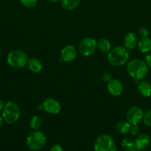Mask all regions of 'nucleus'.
I'll return each instance as SVG.
<instances>
[{
	"mask_svg": "<svg viewBox=\"0 0 151 151\" xmlns=\"http://www.w3.org/2000/svg\"><path fill=\"white\" fill-rule=\"evenodd\" d=\"M121 146L124 150H132L135 148L134 141L129 137H126L121 141Z\"/></svg>",
	"mask_w": 151,
	"mask_h": 151,
	"instance_id": "obj_21",
	"label": "nucleus"
},
{
	"mask_svg": "<svg viewBox=\"0 0 151 151\" xmlns=\"http://www.w3.org/2000/svg\"><path fill=\"white\" fill-rule=\"evenodd\" d=\"M93 148L95 151H117L113 138L108 134H102L95 140Z\"/></svg>",
	"mask_w": 151,
	"mask_h": 151,
	"instance_id": "obj_6",
	"label": "nucleus"
},
{
	"mask_svg": "<svg viewBox=\"0 0 151 151\" xmlns=\"http://www.w3.org/2000/svg\"><path fill=\"white\" fill-rule=\"evenodd\" d=\"M60 1L61 5L65 10L71 11L78 7L81 0H60Z\"/></svg>",
	"mask_w": 151,
	"mask_h": 151,
	"instance_id": "obj_19",
	"label": "nucleus"
},
{
	"mask_svg": "<svg viewBox=\"0 0 151 151\" xmlns=\"http://www.w3.org/2000/svg\"><path fill=\"white\" fill-rule=\"evenodd\" d=\"M38 0H20V3L26 7H33L36 5Z\"/></svg>",
	"mask_w": 151,
	"mask_h": 151,
	"instance_id": "obj_23",
	"label": "nucleus"
},
{
	"mask_svg": "<svg viewBox=\"0 0 151 151\" xmlns=\"http://www.w3.org/2000/svg\"><path fill=\"white\" fill-rule=\"evenodd\" d=\"M139 38L137 35L133 32H129L125 34L124 36V47L128 50H133L137 47L138 42H139Z\"/></svg>",
	"mask_w": 151,
	"mask_h": 151,
	"instance_id": "obj_13",
	"label": "nucleus"
},
{
	"mask_svg": "<svg viewBox=\"0 0 151 151\" xmlns=\"http://www.w3.org/2000/svg\"><path fill=\"white\" fill-rule=\"evenodd\" d=\"M138 50L142 53H149L151 51V39L149 37H142L137 44Z\"/></svg>",
	"mask_w": 151,
	"mask_h": 151,
	"instance_id": "obj_15",
	"label": "nucleus"
},
{
	"mask_svg": "<svg viewBox=\"0 0 151 151\" xmlns=\"http://www.w3.org/2000/svg\"><path fill=\"white\" fill-rule=\"evenodd\" d=\"M132 136H134V137H137L139 134H140V128H139V125H130V131Z\"/></svg>",
	"mask_w": 151,
	"mask_h": 151,
	"instance_id": "obj_24",
	"label": "nucleus"
},
{
	"mask_svg": "<svg viewBox=\"0 0 151 151\" xmlns=\"http://www.w3.org/2000/svg\"><path fill=\"white\" fill-rule=\"evenodd\" d=\"M144 112L139 106H133L127 112L126 119L130 125H139L143 120Z\"/></svg>",
	"mask_w": 151,
	"mask_h": 151,
	"instance_id": "obj_8",
	"label": "nucleus"
},
{
	"mask_svg": "<svg viewBox=\"0 0 151 151\" xmlns=\"http://www.w3.org/2000/svg\"><path fill=\"white\" fill-rule=\"evenodd\" d=\"M77 50L73 45H67L62 48L60 52V57L64 62H71L76 58Z\"/></svg>",
	"mask_w": 151,
	"mask_h": 151,
	"instance_id": "obj_10",
	"label": "nucleus"
},
{
	"mask_svg": "<svg viewBox=\"0 0 151 151\" xmlns=\"http://www.w3.org/2000/svg\"><path fill=\"white\" fill-rule=\"evenodd\" d=\"M97 48L102 53H108L112 49V45L109 40L102 38L97 41Z\"/></svg>",
	"mask_w": 151,
	"mask_h": 151,
	"instance_id": "obj_17",
	"label": "nucleus"
},
{
	"mask_svg": "<svg viewBox=\"0 0 151 151\" xmlns=\"http://www.w3.org/2000/svg\"><path fill=\"white\" fill-rule=\"evenodd\" d=\"M1 116L8 125L16 123L20 117V109L18 105L14 102H7L3 108Z\"/></svg>",
	"mask_w": 151,
	"mask_h": 151,
	"instance_id": "obj_3",
	"label": "nucleus"
},
{
	"mask_svg": "<svg viewBox=\"0 0 151 151\" xmlns=\"http://www.w3.org/2000/svg\"><path fill=\"white\" fill-rule=\"evenodd\" d=\"M30 126L34 131H36L41 126V119L38 116H33L30 120Z\"/></svg>",
	"mask_w": 151,
	"mask_h": 151,
	"instance_id": "obj_20",
	"label": "nucleus"
},
{
	"mask_svg": "<svg viewBox=\"0 0 151 151\" xmlns=\"http://www.w3.org/2000/svg\"><path fill=\"white\" fill-rule=\"evenodd\" d=\"M49 1H52V2H56V1H58L59 0H49Z\"/></svg>",
	"mask_w": 151,
	"mask_h": 151,
	"instance_id": "obj_32",
	"label": "nucleus"
},
{
	"mask_svg": "<svg viewBox=\"0 0 151 151\" xmlns=\"http://www.w3.org/2000/svg\"><path fill=\"white\" fill-rule=\"evenodd\" d=\"M124 151H139V150H136V148H133V149H132V150H125Z\"/></svg>",
	"mask_w": 151,
	"mask_h": 151,
	"instance_id": "obj_31",
	"label": "nucleus"
},
{
	"mask_svg": "<svg viewBox=\"0 0 151 151\" xmlns=\"http://www.w3.org/2000/svg\"><path fill=\"white\" fill-rule=\"evenodd\" d=\"M50 151H64V150L63 147L60 145H54L53 146H52Z\"/></svg>",
	"mask_w": 151,
	"mask_h": 151,
	"instance_id": "obj_28",
	"label": "nucleus"
},
{
	"mask_svg": "<svg viewBox=\"0 0 151 151\" xmlns=\"http://www.w3.org/2000/svg\"><path fill=\"white\" fill-rule=\"evenodd\" d=\"M130 124L127 121H120L115 125V129L118 134L121 135H124V134H128L130 131Z\"/></svg>",
	"mask_w": 151,
	"mask_h": 151,
	"instance_id": "obj_18",
	"label": "nucleus"
},
{
	"mask_svg": "<svg viewBox=\"0 0 151 151\" xmlns=\"http://www.w3.org/2000/svg\"><path fill=\"white\" fill-rule=\"evenodd\" d=\"M127 74L135 81H141L146 78L149 72V67L143 60L135 58L130 60L127 64Z\"/></svg>",
	"mask_w": 151,
	"mask_h": 151,
	"instance_id": "obj_1",
	"label": "nucleus"
},
{
	"mask_svg": "<svg viewBox=\"0 0 151 151\" xmlns=\"http://www.w3.org/2000/svg\"><path fill=\"white\" fill-rule=\"evenodd\" d=\"M107 91L111 95L118 97L123 92V85L120 81L117 79H111L107 83Z\"/></svg>",
	"mask_w": 151,
	"mask_h": 151,
	"instance_id": "obj_11",
	"label": "nucleus"
},
{
	"mask_svg": "<svg viewBox=\"0 0 151 151\" xmlns=\"http://www.w3.org/2000/svg\"><path fill=\"white\" fill-rule=\"evenodd\" d=\"M143 122L147 126L151 127V109L148 110L146 113L144 114Z\"/></svg>",
	"mask_w": 151,
	"mask_h": 151,
	"instance_id": "obj_22",
	"label": "nucleus"
},
{
	"mask_svg": "<svg viewBox=\"0 0 151 151\" xmlns=\"http://www.w3.org/2000/svg\"><path fill=\"white\" fill-rule=\"evenodd\" d=\"M47 137L41 131L36 130L31 132L26 139V145L31 150H40L44 147Z\"/></svg>",
	"mask_w": 151,
	"mask_h": 151,
	"instance_id": "obj_4",
	"label": "nucleus"
},
{
	"mask_svg": "<svg viewBox=\"0 0 151 151\" xmlns=\"http://www.w3.org/2000/svg\"><path fill=\"white\" fill-rule=\"evenodd\" d=\"M102 81H103L104 82L108 83L111 79H112V75H111V74L109 73V72H105V73H104L103 75H102Z\"/></svg>",
	"mask_w": 151,
	"mask_h": 151,
	"instance_id": "obj_26",
	"label": "nucleus"
},
{
	"mask_svg": "<svg viewBox=\"0 0 151 151\" xmlns=\"http://www.w3.org/2000/svg\"><path fill=\"white\" fill-rule=\"evenodd\" d=\"M137 89L142 97H149L151 96V83L148 81H142L139 82Z\"/></svg>",
	"mask_w": 151,
	"mask_h": 151,
	"instance_id": "obj_14",
	"label": "nucleus"
},
{
	"mask_svg": "<svg viewBox=\"0 0 151 151\" xmlns=\"http://www.w3.org/2000/svg\"><path fill=\"white\" fill-rule=\"evenodd\" d=\"M139 34L141 37H148L149 29L146 27H142L139 29Z\"/></svg>",
	"mask_w": 151,
	"mask_h": 151,
	"instance_id": "obj_25",
	"label": "nucleus"
},
{
	"mask_svg": "<svg viewBox=\"0 0 151 151\" xmlns=\"http://www.w3.org/2000/svg\"><path fill=\"white\" fill-rule=\"evenodd\" d=\"M4 103H3L2 100H1V99H0V111H2V109H3V108H4Z\"/></svg>",
	"mask_w": 151,
	"mask_h": 151,
	"instance_id": "obj_29",
	"label": "nucleus"
},
{
	"mask_svg": "<svg viewBox=\"0 0 151 151\" xmlns=\"http://www.w3.org/2000/svg\"><path fill=\"white\" fill-rule=\"evenodd\" d=\"M27 65L28 69L33 73H39L42 69V63L36 58H30L28 59Z\"/></svg>",
	"mask_w": 151,
	"mask_h": 151,
	"instance_id": "obj_16",
	"label": "nucleus"
},
{
	"mask_svg": "<svg viewBox=\"0 0 151 151\" xmlns=\"http://www.w3.org/2000/svg\"><path fill=\"white\" fill-rule=\"evenodd\" d=\"M28 57L25 52L19 50L10 51L7 56V63L14 69L25 67L28 63Z\"/></svg>",
	"mask_w": 151,
	"mask_h": 151,
	"instance_id": "obj_5",
	"label": "nucleus"
},
{
	"mask_svg": "<svg viewBox=\"0 0 151 151\" xmlns=\"http://www.w3.org/2000/svg\"><path fill=\"white\" fill-rule=\"evenodd\" d=\"M150 143V137L147 134H139L134 141L135 148L141 151L144 150Z\"/></svg>",
	"mask_w": 151,
	"mask_h": 151,
	"instance_id": "obj_12",
	"label": "nucleus"
},
{
	"mask_svg": "<svg viewBox=\"0 0 151 151\" xmlns=\"http://www.w3.org/2000/svg\"><path fill=\"white\" fill-rule=\"evenodd\" d=\"M4 119H3L2 116H0V128H1V126L3 125V124H4Z\"/></svg>",
	"mask_w": 151,
	"mask_h": 151,
	"instance_id": "obj_30",
	"label": "nucleus"
},
{
	"mask_svg": "<svg viewBox=\"0 0 151 151\" xmlns=\"http://www.w3.org/2000/svg\"><path fill=\"white\" fill-rule=\"evenodd\" d=\"M145 63H147V66L151 69V52H149L145 56Z\"/></svg>",
	"mask_w": 151,
	"mask_h": 151,
	"instance_id": "obj_27",
	"label": "nucleus"
},
{
	"mask_svg": "<svg viewBox=\"0 0 151 151\" xmlns=\"http://www.w3.org/2000/svg\"><path fill=\"white\" fill-rule=\"evenodd\" d=\"M130 53L123 46H117L107 53V61L113 66H121L127 63Z\"/></svg>",
	"mask_w": 151,
	"mask_h": 151,
	"instance_id": "obj_2",
	"label": "nucleus"
},
{
	"mask_svg": "<svg viewBox=\"0 0 151 151\" xmlns=\"http://www.w3.org/2000/svg\"><path fill=\"white\" fill-rule=\"evenodd\" d=\"M97 49V41L91 37H87L81 40L78 45V52L84 57L91 56Z\"/></svg>",
	"mask_w": 151,
	"mask_h": 151,
	"instance_id": "obj_7",
	"label": "nucleus"
},
{
	"mask_svg": "<svg viewBox=\"0 0 151 151\" xmlns=\"http://www.w3.org/2000/svg\"><path fill=\"white\" fill-rule=\"evenodd\" d=\"M43 110L50 114H58L61 111V105L56 99L48 97L44 100L41 103Z\"/></svg>",
	"mask_w": 151,
	"mask_h": 151,
	"instance_id": "obj_9",
	"label": "nucleus"
}]
</instances>
